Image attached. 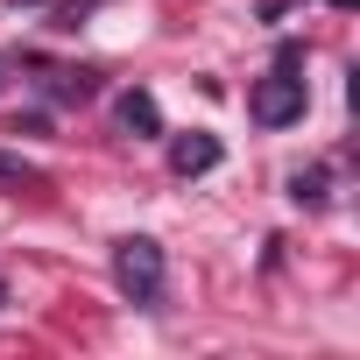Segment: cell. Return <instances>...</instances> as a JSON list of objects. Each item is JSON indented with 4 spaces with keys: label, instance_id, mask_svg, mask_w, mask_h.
I'll return each instance as SVG.
<instances>
[{
    "label": "cell",
    "instance_id": "6da1fadb",
    "mask_svg": "<svg viewBox=\"0 0 360 360\" xmlns=\"http://www.w3.org/2000/svg\"><path fill=\"white\" fill-rule=\"evenodd\" d=\"M113 283H120L127 304L155 311V304H162V248H155L148 233H120V240H113Z\"/></svg>",
    "mask_w": 360,
    "mask_h": 360
},
{
    "label": "cell",
    "instance_id": "7a4b0ae2",
    "mask_svg": "<svg viewBox=\"0 0 360 360\" xmlns=\"http://www.w3.org/2000/svg\"><path fill=\"white\" fill-rule=\"evenodd\" d=\"M304 99H311V92H304V78H297V71H283V64H276L269 78H255V85H248V113H255L262 127H290V120H304Z\"/></svg>",
    "mask_w": 360,
    "mask_h": 360
},
{
    "label": "cell",
    "instance_id": "3957f363",
    "mask_svg": "<svg viewBox=\"0 0 360 360\" xmlns=\"http://www.w3.org/2000/svg\"><path fill=\"white\" fill-rule=\"evenodd\" d=\"M219 134H205V127H191V134H176L169 141V169L176 176H205V169H219Z\"/></svg>",
    "mask_w": 360,
    "mask_h": 360
},
{
    "label": "cell",
    "instance_id": "277c9868",
    "mask_svg": "<svg viewBox=\"0 0 360 360\" xmlns=\"http://www.w3.org/2000/svg\"><path fill=\"white\" fill-rule=\"evenodd\" d=\"M113 113H120V127H127L134 141H155V134H162V106H155V92H141V85H134V92H120V106H113Z\"/></svg>",
    "mask_w": 360,
    "mask_h": 360
},
{
    "label": "cell",
    "instance_id": "5b68a950",
    "mask_svg": "<svg viewBox=\"0 0 360 360\" xmlns=\"http://www.w3.org/2000/svg\"><path fill=\"white\" fill-rule=\"evenodd\" d=\"M43 85H50L57 99H92V92H99L92 71H43Z\"/></svg>",
    "mask_w": 360,
    "mask_h": 360
},
{
    "label": "cell",
    "instance_id": "8992f818",
    "mask_svg": "<svg viewBox=\"0 0 360 360\" xmlns=\"http://www.w3.org/2000/svg\"><path fill=\"white\" fill-rule=\"evenodd\" d=\"M325 184H332V176H325V169H318V162H311V169H297V176H290V198H297V205H311V212H318V205H325Z\"/></svg>",
    "mask_w": 360,
    "mask_h": 360
},
{
    "label": "cell",
    "instance_id": "52a82bcc",
    "mask_svg": "<svg viewBox=\"0 0 360 360\" xmlns=\"http://www.w3.org/2000/svg\"><path fill=\"white\" fill-rule=\"evenodd\" d=\"M0 176H15V184H43V176H36L22 155H0Z\"/></svg>",
    "mask_w": 360,
    "mask_h": 360
},
{
    "label": "cell",
    "instance_id": "ba28073f",
    "mask_svg": "<svg viewBox=\"0 0 360 360\" xmlns=\"http://www.w3.org/2000/svg\"><path fill=\"white\" fill-rule=\"evenodd\" d=\"M0 92H8V57H0Z\"/></svg>",
    "mask_w": 360,
    "mask_h": 360
},
{
    "label": "cell",
    "instance_id": "9c48e42d",
    "mask_svg": "<svg viewBox=\"0 0 360 360\" xmlns=\"http://www.w3.org/2000/svg\"><path fill=\"white\" fill-rule=\"evenodd\" d=\"M8 8H43V0H8Z\"/></svg>",
    "mask_w": 360,
    "mask_h": 360
},
{
    "label": "cell",
    "instance_id": "30bf717a",
    "mask_svg": "<svg viewBox=\"0 0 360 360\" xmlns=\"http://www.w3.org/2000/svg\"><path fill=\"white\" fill-rule=\"evenodd\" d=\"M0 304H8V283H0Z\"/></svg>",
    "mask_w": 360,
    "mask_h": 360
}]
</instances>
